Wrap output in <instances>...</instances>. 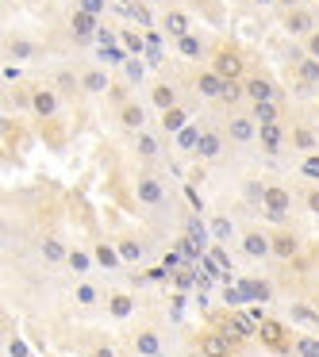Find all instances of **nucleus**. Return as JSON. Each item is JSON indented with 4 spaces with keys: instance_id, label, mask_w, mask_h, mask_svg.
Masks as SVG:
<instances>
[{
    "instance_id": "obj_31",
    "label": "nucleus",
    "mask_w": 319,
    "mask_h": 357,
    "mask_svg": "<svg viewBox=\"0 0 319 357\" xmlns=\"http://www.w3.org/2000/svg\"><path fill=\"white\" fill-rule=\"evenodd\" d=\"M188 119H193V116H188V108H185V104H177V108H170V112L158 116V131H162L165 139H177V135L188 127Z\"/></svg>"
},
{
    "instance_id": "obj_20",
    "label": "nucleus",
    "mask_w": 319,
    "mask_h": 357,
    "mask_svg": "<svg viewBox=\"0 0 319 357\" xmlns=\"http://www.w3.org/2000/svg\"><path fill=\"white\" fill-rule=\"evenodd\" d=\"M319 150V135L308 119H288V154H316Z\"/></svg>"
},
{
    "instance_id": "obj_39",
    "label": "nucleus",
    "mask_w": 319,
    "mask_h": 357,
    "mask_svg": "<svg viewBox=\"0 0 319 357\" xmlns=\"http://www.w3.org/2000/svg\"><path fill=\"white\" fill-rule=\"evenodd\" d=\"M300 208L311 211V215H319V181H308V185L300 188Z\"/></svg>"
},
{
    "instance_id": "obj_41",
    "label": "nucleus",
    "mask_w": 319,
    "mask_h": 357,
    "mask_svg": "<svg viewBox=\"0 0 319 357\" xmlns=\"http://www.w3.org/2000/svg\"><path fill=\"white\" fill-rule=\"evenodd\" d=\"M89 346V357H119V349L112 346L108 338H101V342H85Z\"/></svg>"
},
{
    "instance_id": "obj_9",
    "label": "nucleus",
    "mask_w": 319,
    "mask_h": 357,
    "mask_svg": "<svg viewBox=\"0 0 319 357\" xmlns=\"http://www.w3.org/2000/svg\"><path fill=\"white\" fill-rule=\"evenodd\" d=\"M235 246H239V254L246 261H269L273 257V231H265V227H239Z\"/></svg>"
},
{
    "instance_id": "obj_24",
    "label": "nucleus",
    "mask_w": 319,
    "mask_h": 357,
    "mask_svg": "<svg viewBox=\"0 0 319 357\" xmlns=\"http://www.w3.org/2000/svg\"><path fill=\"white\" fill-rule=\"evenodd\" d=\"M304 254V238L292 227H273V261H296Z\"/></svg>"
},
{
    "instance_id": "obj_37",
    "label": "nucleus",
    "mask_w": 319,
    "mask_h": 357,
    "mask_svg": "<svg viewBox=\"0 0 319 357\" xmlns=\"http://www.w3.org/2000/svg\"><path fill=\"white\" fill-rule=\"evenodd\" d=\"M8 108L12 112H31V85H12L8 89Z\"/></svg>"
},
{
    "instance_id": "obj_42",
    "label": "nucleus",
    "mask_w": 319,
    "mask_h": 357,
    "mask_svg": "<svg viewBox=\"0 0 319 357\" xmlns=\"http://www.w3.org/2000/svg\"><path fill=\"white\" fill-rule=\"evenodd\" d=\"M300 173L308 181H319V150H316V154H304L300 158Z\"/></svg>"
},
{
    "instance_id": "obj_3",
    "label": "nucleus",
    "mask_w": 319,
    "mask_h": 357,
    "mask_svg": "<svg viewBox=\"0 0 319 357\" xmlns=\"http://www.w3.org/2000/svg\"><path fill=\"white\" fill-rule=\"evenodd\" d=\"M296 204H300V192L285 181H269L265 185V200H262V215L269 219L273 227H288L296 215Z\"/></svg>"
},
{
    "instance_id": "obj_10",
    "label": "nucleus",
    "mask_w": 319,
    "mask_h": 357,
    "mask_svg": "<svg viewBox=\"0 0 319 357\" xmlns=\"http://www.w3.org/2000/svg\"><path fill=\"white\" fill-rule=\"evenodd\" d=\"M242 89H246V104H288V89H281V81L269 73H250Z\"/></svg>"
},
{
    "instance_id": "obj_19",
    "label": "nucleus",
    "mask_w": 319,
    "mask_h": 357,
    "mask_svg": "<svg viewBox=\"0 0 319 357\" xmlns=\"http://www.w3.org/2000/svg\"><path fill=\"white\" fill-rule=\"evenodd\" d=\"M258 154L265 158H285L288 154V123H273V127H258Z\"/></svg>"
},
{
    "instance_id": "obj_44",
    "label": "nucleus",
    "mask_w": 319,
    "mask_h": 357,
    "mask_svg": "<svg viewBox=\"0 0 319 357\" xmlns=\"http://www.w3.org/2000/svg\"><path fill=\"white\" fill-rule=\"evenodd\" d=\"M300 50H304V54H308V58H316V62H319V31H311L308 39L300 43Z\"/></svg>"
},
{
    "instance_id": "obj_43",
    "label": "nucleus",
    "mask_w": 319,
    "mask_h": 357,
    "mask_svg": "<svg viewBox=\"0 0 319 357\" xmlns=\"http://www.w3.org/2000/svg\"><path fill=\"white\" fill-rule=\"evenodd\" d=\"M77 8H81V12H89V16H104L108 0H77Z\"/></svg>"
},
{
    "instance_id": "obj_6",
    "label": "nucleus",
    "mask_w": 319,
    "mask_h": 357,
    "mask_svg": "<svg viewBox=\"0 0 319 357\" xmlns=\"http://www.w3.org/2000/svg\"><path fill=\"white\" fill-rule=\"evenodd\" d=\"M223 135H227V142H231L235 150L258 146V119H254V112H250V104L223 112Z\"/></svg>"
},
{
    "instance_id": "obj_14",
    "label": "nucleus",
    "mask_w": 319,
    "mask_h": 357,
    "mask_svg": "<svg viewBox=\"0 0 319 357\" xmlns=\"http://www.w3.org/2000/svg\"><path fill=\"white\" fill-rule=\"evenodd\" d=\"M158 27H162V35H170V43L181 39V35H188V31H196L193 12H188L185 4H173V0L165 8H158Z\"/></svg>"
},
{
    "instance_id": "obj_25",
    "label": "nucleus",
    "mask_w": 319,
    "mask_h": 357,
    "mask_svg": "<svg viewBox=\"0 0 319 357\" xmlns=\"http://www.w3.org/2000/svg\"><path fill=\"white\" fill-rule=\"evenodd\" d=\"M258 338H262L273 354H292V338H296V334L288 331L285 323H277V319H265V323L258 326Z\"/></svg>"
},
{
    "instance_id": "obj_15",
    "label": "nucleus",
    "mask_w": 319,
    "mask_h": 357,
    "mask_svg": "<svg viewBox=\"0 0 319 357\" xmlns=\"http://www.w3.org/2000/svg\"><path fill=\"white\" fill-rule=\"evenodd\" d=\"M188 89H193L200 100H212V104H219V96H223V89H227V81L219 77L216 70H208V66H196L193 73H188V81H185Z\"/></svg>"
},
{
    "instance_id": "obj_21",
    "label": "nucleus",
    "mask_w": 319,
    "mask_h": 357,
    "mask_svg": "<svg viewBox=\"0 0 319 357\" xmlns=\"http://www.w3.org/2000/svg\"><path fill=\"white\" fill-rule=\"evenodd\" d=\"M147 104L162 116V112H170V108H177V104H181V89L173 85L170 77H154L147 85Z\"/></svg>"
},
{
    "instance_id": "obj_30",
    "label": "nucleus",
    "mask_w": 319,
    "mask_h": 357,
    "mask_svg": "<svg viewBox=\"0 0 319 357\" xmlns=\"http://www.w3.org/2000/svg\"><path fill=\"white\" fill-rule=\"evenodd\" d=\"M39 54H43V47L31 39H24V35H8V39H4V58H8V62H31V58H39Z\"/></svg>"
},
{
    "instance_id": "obj_1",
    "label": "nucleus",
    "mask_w": 319,
    "mask_h": 357,
    "mask_svg": "<svg viewBox=\"0 0 319 357\" xmlns=\"http://www.w3.org/2000/svg\"><path fill=\"white\" fill-rule=\"evenodd\" d=\"M135 200L154 215H170L173 208V185L162 165H135Z\"/></svg>"
},
{
    "instance_id": "obj_35",
    "label": "nucleus",
    "mask_w": 319,
    "mask_h": 357,
    "mask_svg": "<svg viewBox=\"0 0 319 357\" xmlns=\"http://www.w3.org/2000/svg\"><path fill=\"white\" fill-rule=\"evenodd\" d=\"M292 357H319V331H300L292 338Z\"/></svg>"
},
{
    "instance_id": "obj_5",
    "label": "nucleus",
    "mask_w": 319,
    "mask_h": 357,
    "mask_svg": "<svg viewBox=\"0 0 319 357\" xmlns=\"http://www.w3.org/2000/svg\"><path fill=\"white\" fill-rule=\"evenodd\" d=\"M208 70H216L223 81H246V50L239 43H212V54H208Z\"/></svg>"
},
{
    "instance_id": "obj_22",
    "label": "nucleus",
    "mask_w": 319,
    "mask_h": 357,
    "mask_svg": "<svg viewBox=\"0 0 319 357\" xmlns=\"http://www.w3.org/2000/svg\"><path fill=\"white\" fill-rule=\"evenodd\" d=\"M173 50H177V58H185V62H193V66H208L212 43L204 39L200 31H188V35H181V39H173Z\"/></svg>"
},
{
    "instance_id": "obj_36",
    "label": "nucleus",
    "mask_w": 319,
    "mask_h": 357,
    "mask_svg": "<svg viewBox=\"0 0 319 357\" xmlns=\"http://www.w3.org/2000/svg\"><path fill=\"white\" fill-rule=\"evenodd\" d=\"M265 185H269V181H262V177H242V185H239L242 204H258V208H262V200H265Z\"/></svg>"
},
{
    "instance_id": "obj_47",
    "label": "nucleus",
    "mask_w": 319,
    "mask_h": 357,
    "mask_svg": "<svg viewBox=\"0 0 319 357\" xmlns=\"http://www.w3.org/2000/svg\"><path fill=\"white\" fill-rule=\"evenodd\" d=\"M304 0H277V12H288V8H300Z\"/></svg>"
},
{
    "instance_id": "obj_23",
    "label": "nucleus",
    "mask_w": 319,
    "mask_h": 357,
    "mask_svg": "<svg viewBox=\"0 0 319 357\" xmlns=\"http://www.w3.org/2000/svg\"><path fill=\"white\" fill-rule=\"evenodd\" d=\"M62 104H66V100L54 93V85H50V81H39V85H31V116L54 119Z\"/></svg>"
},
{
    "instance_id": "obj_17",
    "label": "nucleus",
    "mask_w": 319,
    "mask_h": 357,
    "mask_svg": "<svg viewBox=\"0 0 319 357\" xmlns=\"http://www.w3.org/2000/svg\"><path fill=\"white\" fill-rule=\"evenodd\" d=\"M227 135H223V127H204V135H200V146H196V162H204V165H219L227 158Z\"/></svg>"
},
{
    "instance_id": "obj_34",
    "label": "nucleus",
    "mask_w": 319,
    "mask_h": 357,
    "mask_svg": "<svg viewBox=\"0 0 319 357\" xmlns=\"http://www.w3.org/2000/svg\"><path fill=\"white\" fill-rule=\"evenodd\" d=\"M200 349L204 357H231V334H204Z\"/></svg>"
},
{
    "instance_id": "obj_16",
    "label": "nucleus",
    "mask_w": 319,
    "mask_h": 357,
    "mask_svg": "<svg viewBox=\"0 0 319 357\" xmlns=\"http://www.w3.org/2000/svg\"><path fill=\"white\" fill-rule=\"evenodd\" d=\"M112 246H116V254L124 265H142L150 257V242L142 238L139 231H119L116 238H112Z\"/></svg>"
},
{
    "instance_id": "obj_4",
    "label": "nucleus",
    "mask_w": 319,
    "mask_h": 357,
    "mask_svg": "<svg viewBox=\"0 0 319 357\" xmlns=\"http://www.w3.org/2000/svg\"><path fill=\"white\" fill-rule=\"evenodd\" d=\"M285 73H288V89H292L296 96H316L319 93V62H316V58H308L300 47L288 50Z\"/></svg>"
},
{
    "instance_id": "obj_12",
    "label": "nucleus",
    "mask_w": 319,
    "mask_h": 357,
    "mask_svg": "<svg viewBox=\"0 0 319 357\" xmlns=\"http://www.w3.org/2000/svg\"><path fill=\"white\" fill-rule=\"evenodd\" d=\"M281 31H285L288 39L304 43L311 31H319V12L311 8V4H300V8H288V12H281Z\"/></svg>"
},
{
    "instance_id": "obj_13",
    "label": "nucleus",
    "mask_w": 319,
    "mask_h": 357,
    "mask_svg": "<svg viewBox=\"0 0 319 357\" xmlns=\"http://www.w3.org/2000/svg\"><path fill=\"white\" fill-rule=\"evenodd\" d=\"M47 81L54 85V93L62 96L66 104L85 100V89H81V66H54V70L47 73Z\"/></svg>"
},
{
    "instance_id": "obj_33",
    "label": "nucleus",
    "mask_w": 319,
    "mask_h": 357,
    "mask_svg": "<svg viewBox=\"0 0 319 357\" xmlns=\"http://www.w3.org/2000/svg\"><path fill=\"white\" fill-rule=\"evenodd\" d=\"M250 112H254V119H258V127H273V123H288V116H285V104H250Z\"/></svg>"
},
{
    "instance_id": "obj_32",
    "label": "nucleus",
    "mask_w": 319,
    "mask_h": 357,
    "mask_svg": "<svg viewBox=\"0 0 319 357\" xmlns=\"http://www.w3.org/2000/svg\"><path fill=\"white\" fill-rule=\"evenodd\" d=\"M288 319H292V323H300L304 331H319V303H316V307H311V303H304V300L288 303Z\"/></svg>"
},
{
    "instance_id": "obj_45",
    "label": "nucleus",
    "mask_w": 319,
    "mask_h": 357,
    "mask_svg": "<svg viewBox=\"0 0 319 357\" xmlns=\"http://www.w3.org/2000/svg\"><path fill=\"white\" fill-rule=\"evenodd\" d=\"M108 100H112V108H116V104H124V100H131V89L116 81V85H112V93H108Z\"/></svg>"
},
{
    "instance_id": "obj_8",
    "label": "nucleus",
    "mask_w": 319,
    "mask_h": 357,
    "mask_svg": "<svg viewBox=\"0 0 319 357\" xmlns=\"http://www.w3.org/2000/svg\"><path fill=\"white\" fill-rule=\"evenodd\" d=\"M127 150H131V162L135 165H162L165 135L150 127V131H142V135H131V139H127Z\"/></svg>"
},
{
    "instance_id": "obj_2",
    "label": "nucleus",
    "mask_w": 319,
    "mask_h": 357,
    "mask_svg": "<svg viewBox=\"0 0 319 357\" xmlns=\"http://www.w3.org/2000/svg\"><path fill=\"white\" fill-rule=\"evenodd\" d=\"M124 346L127 354L135 357H158L165 349V331L158 319H131V326H127L124 334Z\"/></svg>"
},
{
    "instance_id": "obj_46",
    "label": "nucleus",
    "mask_w": 319,
    "mask_h": 357,
    "mask_svg": "<svg viewBox=\"0 0 319 357\" xmlns=\"http://www.w3.org/2000/svg\"><path fill=\"white\" fill-rule=\"evenodd\" d=\"M254 12H269V8H277V0H246Z\"/></svg>"
},
{
    "instance_id": "obj_7",
    "label": "nucleus",
    "mask_w": 319,
    "mask_h": 357,
    "mask_svg": "<svg viewBox=\"0 0 319 357\" xmlns=\"http://www.w3.org/2000/svg\"><path fill=\"white\" fill-rule=\"evenodd\" d=\"M150 104L147 100H139V96H131V100H124V104H116L112 108V119H116V127L131 139V135H142V131H150Z\"/></svg>"
},
{
    "instance_id": "obj_11",
    "label": "nucleus",
    "mask_w": 319,
    "mask_h": 357,
    "mask_svg": "<svg viewBox=\"0 0 319 357\" xmlns=\"http://www.w3.org/2000/svg\"><path fill=\"white\" fill-rule=\"evenodd\" d=\"M35 254H39V261L47 265V269H58V265H66V257H70V238H66L58 227H50V231L35 234Z\"/></svg>"
},
{
    "instance_id": "obj_48",
    "label": "nucleus",
    "mask_w": 319,
    "mask_h": 357,
    "mask_svg": "<svg viewBox=\"0 0 319 357\" xmlns=\"http://www.w3.org/2000/svg\"><path fill=\"white\" fill-rule=\"evenodd\" d=\"M119 4H124V8H135V4H139V0H119Z\"/></svg>"
},
{
    "instance_id": "obj_29",
    "label": "nucleus",
    "mask_w": 319,
    "mask_h": 357,
    "mask_svg": "<svg viewBox=\"0 0 319 357\" xmlns=\"http://www.w3.org/2000/svg\"><path fill=\"white\" fill-rule=\"evenodd\" d=\"M93 265H96V254L81 242H70V257H66V269L73 273L77 280H89L93 277Z\"/></svg>"
},
{
    "instance_id": "obj_49",
    "label": "nucleus",
    "mask_w": 319,
    "mask_h": 357,
    "mask_svg": "<svg viewBox=\"0 0 319 357\" xmlns=\"http://www.w3.org/2000/svg\"><path fill=\"white\" fill-rule=\"evenodd\" d=\"M158 357H170V354H165V349H162V354H158Z\"/></svg>"
},
{
    "instance_id": "obj_27",
    "label": "nucleus",
    "mask_w": 319,
    "mask_h": 357,
    "mask_svg": "<svg viewBox=\"0 0 319 357\" xmlns=\"http://www.w3.org/2000/svg\"><path fill=\"white\" fill-rule=\"evenodd\" d=\"M104 296H108V288L93 284V280H77V284H73V292H70V303L77 311H96V307L104 311Z\"/></svg>"
},
{
    "instance_id": "obj_28",
    "label": "nucleus",
    "mask_w": 319,
    "mask_h": 357,
    "mask_svg": "<svg viewBox=\"0 0 319 357\" xmlns=\"http://www.w3.org/2000/svg\"><path fill=\"white\" fill-rule=\"evenodd\" d=\"M112 85L116 81H112V73L104 66H96V62L81 66V89H85V96H108Z\"/></svg>"
},
{
    "instance_id": "obj_18",
    "label": "nucleus",
    "mask_w": 319,
    "mask_h": 357,
    "mask_svg": "<svg viewBox=\"0 0 319 357\" xmlns=\"http://www.w3.org/2000/svg\"><path fill=\"white\" fill-rule=\"evenodd\" d=\"M104 311H108V319H116V323H131V319L139 315V300H135V292H127V288H108Z\"/></svg>"
},
{
    "instance_id": "obj_26",
    "label": "nucleus",
    "mask_w": 319,
    "mask_h": 357,
    "mask_svg": "<svg viewBox=\"0 0 319 357\" xmlns=\"http://www.w3.org/2000/svg\"><path fill=\"white\" fill-rule=\"evenodd\" d=\"M66 27H70V39L77 43V47H89V43L96 39V27H101V16H89V12L73 8L70 20H66Z\"/></svg>"
},
{
    "instance_id": "obj_38",
    "label": "nucleus",
    "mask_w": 319,
    "mask_h": 357,
    "mask_svg": "<svg viewBox=\"0 0 319 357\" xmlns=\"http://www.w3.org/2000/svg\"><path fill=\"white\" fill-rule=\"evenodd\" d=\"M200 135H204V127H193V123H188L185 131L177 135V146H181V154H193V158H196V146H200Z\"/></svg>"
},
{
    "instance_id": "obj_40",
    "label": "nucleus",
    "mask_w": 319,
    "mask_h": 357,
    "mask_svg": "<svg viewBox=\"0 0 319 357\" xmlns=\"http://www.w3.org/2000/svg\"><path fill=\"white\" fill-rule=\"evenodd\" d=\"M212 234H216V238H223V242H235L239 238V231H235V223L227 215H216L212 219Z\"/></svg>"
}]
</instances>
